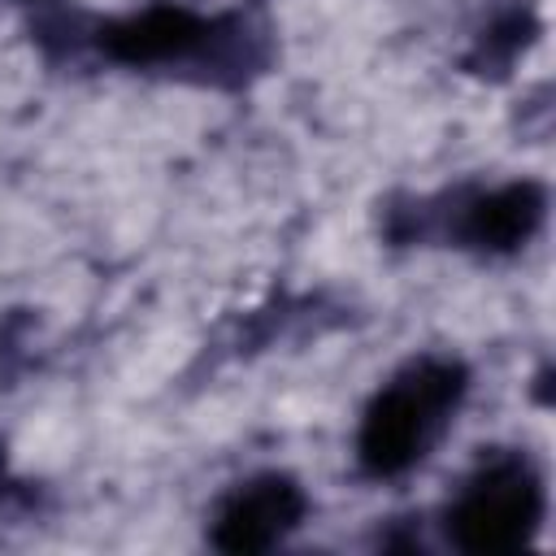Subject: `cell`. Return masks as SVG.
Masks as SVG:
<instances>
[{
    "mask_svg": "<svg viewBox=\"0 0 556 556\" xmlns=\"http://www.w3.org/2000/svg\"><path fill=\"white\" fill-rule=\"evenodd\" d=\"M465 391V374L452 361H421L395 378L361 421V460L369 473H404L426 456L447 413Z\"/></svg>",
    "mask_w": 556,
    "mask_h": 556,
    "instance_id": "1",
    "label": "cell"
},
{
    "mask_svg": "<svg viewBox=\"0 0 556 556\" xmlns=\"http://www.w3.org/2000/svg\"><path fill=\"white\" fill-rule=\"evenodd\" d=\"M539 517H543V482L517 456L491 460L482 473H473L447 513L456 543L469 552L521 547L539 526Z\"/></svg>",
    "mask_w": 556,
    "mask_h": 556,
    "instance_id": "2",
    "label": "cell"
},
{
    "mask_svg": "<svg viewBox=\"0 0 556 556\" xmlns=\"http://www.w3.org/2000/svg\"><path fill=\"white\" fill-rule=\"evenodd\" d=\"M304 513V495L295 482L287 478H256L248 486H239L222 513H217V530L213 539L230 552H252V547H269L278 543Z\"/></svg>",
    "mask_w": 556,
    "mask_h": 556,
    "instance_id": "3",
    "label": "cell"
},
{
    "mask_svg": "<svg viewBox=\"0 0 556 556\" xmlns=\"http://www.w3.org/2000/svg\"><path fill=\"white\" fill-rule=\"evenodd\" d=\"M208 39V22H200L187 9H148L139 17L117 22L100 43L126 61V65H152V61H178L195 52Z\"/></svg>",
    "mask_w": 556,
    "mask_h": 556,
    "instance_id": "4",
    "label": "cell"
},
{
    "mask_svg": "<svg viewBox=\"0 0 556 556\" xmlns=\"http://www.w3.org/2000/svg\"><path fill=\"white\" fill-rule=\"evenodd\" d=\"M539 222H543V191L534 182H513L478 195L460 217V235L482 252H513L539 230Z\"/></svg>",
    "mask_w": 556,
    "mask_h": 556,
    "instance_id": "5",
    "label": "cell"
}]
</instances>
